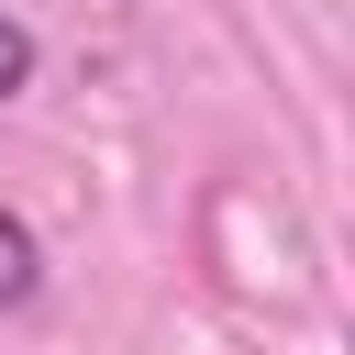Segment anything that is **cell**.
Returning a JSON list of instances; mask_svg holds the SVG:
<instances>
[{
  "label": "cell",
  "instance_id": "cell-2",
  "mask_svg": "<svg viewBox=\"0 0 355 355\" xmlns=\"http://www.w3.org/2000/svg\"><path fill=\"white\" fill-rule=\"evenodd\" d=\"M22 78H33V33L0 11V100H22Z\"/></svg>",
  "mask_w": 355,
  "mask_h": 355
},
{
  "label": "cell",
  "instance_id": "cell-1",
  "mask_svg": "<svg viewBox=\"0 0 355 355\" xmlns=\"http://www.w3.org/2000/svg\"><path fill=\"white\" fill-rule=\"evenodd\" d=\"M33 288H44V244H33L22 211H0V311H22Z\"/></svg>",
  "mask_w": 355,
  "mask_h": 355
}]
</instances>
